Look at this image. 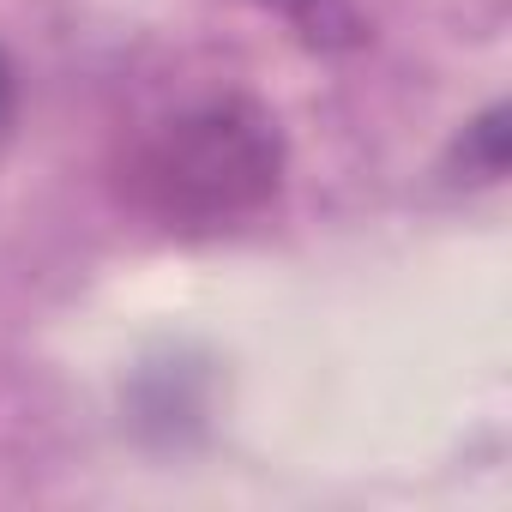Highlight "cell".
<instances>
[{"mask_svg":"<svg viewBox=\"0 0 512 512\" xmlns=\"http://www.w3.org/2000/svg\"><path fill=\"white\" fill-rule=\"evenodd\" d=\"M284 187V133L241 91L175 109L127 151L121 193L163 235H223L253 223Z\"/></svg>","mask_w":512,"mask_h":512,"instance_id":"cell-1","label":"cell"},{"mask_svg":"<svg viewBox=\"0 0 512 512\" xmlns=\"http://www.w3.org/2000/svg\"><path fill=\"white\" fill-rule=\"evenodd\" d=\"M13 115H19V79H13V61L0 55V139L13 133Z\"/></svg>","mask_w":512,"mask_h":512,"instance_id":"cell-3","label":"cell"},{"mask_svg":"<svg viewBox=\"0 0 512 512\" xmlns=\"http://www.w3.org/2000/svg\"><path fill=\"white\" fill-rule=\"evenodd\" d=\"M272 13H284L308 43L332 49V43H350L356 37V13H350V0H266Z\"/></svg>","mask_w":512,"mask_h":512,"instance_id":"cell-2","label":"cell"}]
</instances>
